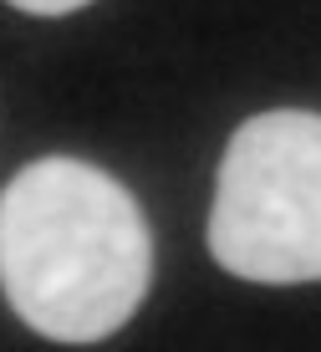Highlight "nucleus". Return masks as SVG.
<instances>
[{
	"mask_svg": "<svg viewBox=\"0 0 321 352\" xmlns=\"http://www.w3.org/2000/svg\"><path fill=\"white\" fill-rule=\"evenodd\" d=\"M209 256L240 281H321V113L234 128L209 204Z\"/></svg>",
	"mask_w": 321,
	"mask_h": 352,
	"instance_id": "obj_2",
	"label": "nucleus"
},
{
	"mask_svg": "<svg viewBox=\"0 0 321 352\" xmlns=\"http://www.w3.org/2000/svg\"><path fill=\"white\" fill-rule=\"evenodd\" d=\"M148 281V220L97 164L36 159L0 189V291L31 332L102 342L143 307Z\"/></svg>",
	"mask_w": 321,
	"mask_h": 352,
	"instance_id": "obj_1",
	"label": "nucleus"
},
{
	"mask_svg": "<svg viewBox=\"0 0 321 352\" xmlns=\"http://www.w3.org/2000/svg\"><path fill=\"white\" fill-rule=\"evenodd\" d=\"M16 10H26V16H71V10L92 6V0H10Z\"/></svg>",
	"mask_w": 321,
	"mask_h": 352,
	"instance_id": "obj_3",
	"label": "nucleus"
}]
</instances>
